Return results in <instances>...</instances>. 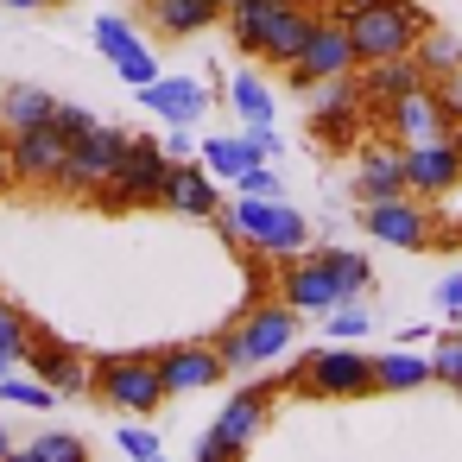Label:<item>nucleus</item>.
Returning <instances> with one entry per match:
<instances>
[{
    "mask_svg": "<svg viewBox=\"0 0 462 462\" xmlns=\"http://www.w3.org/2000/svg\"><path fill=\"white\" fill-rule=\"evenodd\" d=\"M342 26H348V39H355V58H361V64L405 58V51L430 32V20H424L418 0H367V7L342 14Z\"/></svg>",
    "mask_w": 462,
    "mask_h": 462,
    "instance_id": "obj_1",
    "label": "nucleus"
},
{
    "mask_svg": "<svg viewBox=\"0 0 462 462\" xmlns=\"http://www.w3.org/2000/svg\"><path fill=\"white\" fill-rule=\"evenodd\" d=\"M235 228H241L247 247H260V254H273V260H298L304 241H310V222H304L285 197H241V203H235Z\"/></svg>",
    "mask_w": 462,
    "mask_h": 462,
    "instance_id": "obj_2",
    "label": "nucleus"
},
{
    "mask_svg": "<svg viewBox=\"0 0 462 462\" xmlns=\"http://www.w3.org/2000/svg\"><path fill=\"white\" fill-rule=\"evenodd\" d=\"M96 393L121 411H159V399H165L159 355H102L96 361Z\"/></svg>",
    "mask_w": 462,
    "mask_h": 462,
    "instance_id": "obj_3",
    "label": "nucleus"
},
{
    "mask_svg": "<svg viewBox=\"0 0 462 462\" xmlns=\"http://www.w3.org/2000/svg\"><path fill=\"white\" fill-rule=\"evenodd\" d=\"M266 405H273L266 386H241V393L222 405V418L197 437V462H241L247 443H254V430H260V418H266Z\"/></svg>",
    "mask_w": 462,
    "mask_h": 462,
    "instance_id": "obj_4",
    "label": "nucleus"
},
{
    "mask_svg": "<svg viewBox=\"0 0 462 462\" xmlns=\"http://www.w3.org/2000/svg\"><path fill=\"white\" fill-rule=\"evenodd\" d=\"M355 64H361V58H355L348 26H342L336 14H317V20H310V39H304V51H298V64H291V83H298V89H310V83L348 77Z\"/></svg>",
    "mask_w": 462,
    "mask_h": 462,
    "instance_id": "obj_5",
    "label": "nucleus"
},
{
    "mask_svg": "<svg viewBox=\"0 0 462 462\" xmlns=\"http://www.w3.org/2000/svg\"><path fill=\"white\" fill-rule=\"evenodd\" d=\"M127 146H134V134H121V127H96V134L70 140V159H64L58 184L64 190H102V184H115Z\"/></svg>",
    "mask_w": 462,
    "mask_h": 462,
    "instance_id": "obj_6",
    "label": "nucleus"
},
{
    "mask_svg": "<svg viewBox=\"0 0 462 462\" xmlns=\"http://www.w3.org/2000/svg\"><path fill=\"white\" fill-rule=\"evenodd\" d=\"M165 178H171V152L159 140H134L127 159H121V171H115V184H102L96 197L102 203H159Z\"/></svg>",
    "mask_w": 462,
    "mask_h": 462,
    "instance_id": "obj_7",
    "label": "nucleus"
},
{
    "mask_svg": "<svg viewBox=\"0 0 462 462\" xmlns=\"http://www.w3.org/2000/svg\"><path fill=\"white\" fill-rule=\"evenodd\" d=\"M304 386L310 393H323V399H361V393H374V361L361 355V348H317L310 361H304Z\"/></svg>",
    "mask_w": 462,
    "mask_h": 462,
    "instance_id": "obj_8",
    "label": "nucleus"
},
{
    "mask_svg": "<svg viewBox=\"0 0 462 462\" xmlns=\"http://www.w3.org/2000/svg\"><path fill=\"white\" fill-rule=\"evenodd\" d=\"M310 96V127H317V140L323 146H348L355 140V127H361V89L348 83V77H329V83H310L304 89Z\"/></svg>",
    "mask_w": 462,
    "mask_h": 462,
    "instance_id": "obj_9",
    "label": "nucleus"
},
{
    "mask_svg": "<svg viewBox=\"0 0 462 462\" xmlns=\"http://www.w3.org/2000/svg\"><path fill=\"white\" fill-rule=\"evenodd\" d=\"M374 115H380V127H386L399 146H424V140H443V134H449V121H443L430 83L411 89V96H399V102H386V108H374Z\"/></svg>",
    "mask_w": 462,
    "mask_h": 462,
    "instance_id": "obj_10",
    "label": "nucleus"
},
{
    "mask_svg": "<svg viewBox=\"0 0 462 462\" xmlns=\"http://www.w3.org/2000/svg\"><path fill=\"white\" fill-rule=\"evenodd\" d=\"M64 159H70V140L45 121V127H26V134H14V152H7V171L20 178V184H58V171H64Z\"/></svg>",
    "mask_w": 462,
    "mask_h": 462,
    "instance_id": "obj_11",
    "label": "nucleus"
},
{
    "mask_svg": "<svg viewBox=\"0 0 462 462\" xmlns=\"http://www.w3.org/2000/svg\"><path fill=\"white\" fill-rule=\"evenodd\" d=\"M405 184H411V197H449V190L462 184V152H456V140L443 134V140L405 146Z\"/></svg>",
    "mask_w": 462,
    "mask_h": 462,
    "instance_id": "obj_12",
    "label": "nucleus"
},
{
    "mask_svg": "<svg viewBox=\"0 0 462 462\" xmlns=\"http://www.w3.org/2000/svg\"><path fill=\"white\" fill-rule=\"evenodd\" d=\"M26 367H32L51 393H89V386H96V361H83V355H77L70 342H58V336H32Z\"/></svg>",
    "mask_w": 462,
    "mask_h": 462,
    "instance_id": "obj_13",
    "label": "nucleus"
},
{
    "mask_svg": "<svg viewBox=\"0 0 462 462\" xmlns=\"http://www.w3.org/2000/svg\"><path fill=\"white\" fill-rule=\"evenodd\" d=\"M361 228L374 241H386V247H424L430 241V222L411 203V190L405 197H386V203H361Z\"/></svg>",
    "mask_w": 462,
    "mask_h": 462,
    "instance_id": "obj_14",
    "label": "nucleus"
},
{
    "mask_svg": "<svg viewBox=\"0 0 462 462\" xmlns=\"http://www.w3.org/2000/svg\"><path fill=\"white\" fill-rule=\"evenodd\" d=\"M159 374H165V399H178V393H203V386H216L228 367H222V355H216L209 342H178V348L159 355Z\"/></svg>",
    "mask_w": 462,
    "mask_h": 462,
    "instance_id": "obj_15",
    "label": "nucleus"
},
{
    "mask_svg": "<svg viewBox=\"0 0 462 462\" xmlns=\"http://www.w3.org/2000/svg\"><path fill=\"white\" fill-rule=\"evenodd\" d=\"M159 203H165L171 216H197V222H216V216H222L216 178H209L203 165H184V159H171V178H165Z\"/></svg>",
    "mask_w": 462,
    "mask_h": 462,
    "instance_id": "obj_16",
    "label": "nucleus"
},
{
    "mask_svg": "<svg viewBox=\"0 0 462 462\" xmlns=\"http://www.w3.org/2000/svg\"><path fill=\"white\" fill-rule=\"evenodd\" d=\"M235 336H241L247 361L260 367V361H273V355L291 348V336H298V310H291L285 298H279V304H260V310H247V323H241Z\"/></svg>",
    "mask_w": 462,
    "mask_h": 462,
    "instance_id": "obj_17",
    "label": "nucleus"
},
{
    "mask_svg": "<svg viewBox=\"0 0 462 462\" xmlns=\"http://www.w3.org/2000/svg\"><path fill=\"white\" fill-rule=\"evenodd\" d=\"M279 285H285V304L304 317V310H336L342 304V285H336V273L323 266V254L317 260H291V266H279Z\"/></svg>",
    "mask_w": 462,
    "mask_h": 462,
    "instance_id": "obj_18",
    "label": "nucleus"
},
{
    "mask_svg": "<svg viewBox=\"0 0 462 462\" xmlns=\"http://www.w3.org/2000/svg\"><path fill=\"white\" fill-rule=\"evenodd\" d=\"M430 77H424V64L405 51V58H380V64H361V102L367 108H386V102H399V96H411V89H424Z\"/></svg>",
    "mask_w": 462,
    "mask_h": 462,
    "instance_id": "obj_19",
    "label": "nucleus"
},
{
    "mask_svg": "<svg viewBox=\"0 0 462 462\" xmlns=\"http://www.w3.org/2000/svg\"><path fill=\"white\" fill-rule=\"evenodd\" d=\"M140 102H146L165 127H190L197 115H209V89L190 83V77H159V83L140 89Z\"/></svg>",
    "mask_w": 462,
    "mask_h": 462,
    "instance_id": "obj_20",
    "label": "nucleus"
},
{
    "mask_svg": "<svg viewBox=\"0 0 462 462\" xmlns=\"http://www.w3.org/2000/svg\"><path fill=\"white\" fill-rule=\"evenodd\" d=\"M405 190H411V184H405V152L367 146L361 165H355V197H361V203H386V197H405Z\"/></svg>",
    "mask_w": 462,
    "mask_h": 462,
    "instance_id": "obj_21",
    "label": "nucleus"
},
{
    "mask_svg": "<svg viewBox=\"0 0 462 462\" xmlns=\"http://www.w3.org/2000/svg\"><path fill=\"white\" fill-rule=\"evenodd\" d=\"M424 380H437V374H430V355H418L411 342L374 355V386H380V393H418Z\"/></svg>",
    "mask_w": 462,
    "mask_h": 462,
    "instance_id": "obj_22",
    "label": "nucleus"
},
{
    "mask_svg": "<svg viewBox=\"0 0 462 462\" xmlns=\"http://www.w3.org/2000/svg\"><path fill=\"white\" fill-rule=\"evenodd\" d=\"M310 20H317V7H291L266 26V39H260V58L266 64H298V51H304V39H310Z\"/></svg>",
    "mask_w": 462,
    "mask_h": 462,
    "instance_id": "obj_23",
    "label": "nucleus"
},
{
    "mask_svg": "<svg viewBox=\"0 0 462 462\" xmlns=\"http://www.w3.org/2000/svg\"><path fill=\"white\" fill-rule=\"evenodd\" d=\"M285 7H291V0H235V7H228L222 20H228L235 45H241L247 58H260V39H266V26H273Z\"/></svg>",
    "mask_w": 462,
    "mask_h": 462,
    "instance_id": "obj_24",
    "label": "nucleus"
},
{
    "mask_svg": "<svg viewBox=\"0 0 462 462\" xmlns=\"http://www.w3.org/2000/svg\"><path fill=\"white\" fill-rule=\"evenodd\" d=\"M152 20L165 39H197L209 32V20H222V7L216 0H152Z\"/></svg>",
    "mask_w": 462,
    "mask_h": 462,
    "instance_id": "obj_25",
    "label": "nucleus"
},
{
    "mask_svg": "<svg viewBox=\"0 0 462 462\" xmlns=\"http://www.w3.org/2000/svg\"><path fill=\"white\" fill-rule=\"evenodd\" d=\"M58 115V96H45V89H32V83H14L7 96H0V121H7L14 134H26V127H45Z\"/></svg>",
    "mask_w": 462,
    "mask_h": 462,
    "instance_id": "obj_26",
    "label": "nucleus"
},
{
    "mask_svg": "<svg viewBox=\"0 0 462 462\" xmlns=\"http://www.w3.org/2000/svg\"><path fill=\"white\" fill-rule=\"evenodd\" d=\"M197 159H203V171H209V178H241L247 165H260V152L247 146V134H241V140H203V146H197Z\"/></svg>",
    "mask_w": 462,
    "mask_h": 462,
    "instance_id": "obj_27",
    "label": "nucleus"
},
{
    "mask_svg": "<svg viewBox=\"0 0 462 462\" xmlns=\"http://www.w3.org/2000/svg\"><path fill=\"white\" fill-rule=\"evenodd\" d=\"M228 96H235V115H241L247 127H266V121H273V89L260 83V70H241V77L228 83Z\"/></svg>",
    "mask_w": 462,
    "mask_h": 462,
    "instance_id": "obj_28",
    "label": "nucleus"
},
{
    "mask_svg": "<svg viewBox=\"0 0 462 462\" xmlns=\"http://www.w3.org/2000/svg\"><path fill=\"white\" fill-rule=\"evenodd\" d=\"M411 58L424 64V77H456V70H462V39H449V32H424V39L411 45Z\"/></svg>",
    "mask_w": 462,
    "mask_h": 462,
    "instance_id": "obj_29",
    "label": "nucleus"
},
{
    "mask_svg": "<svg viewBox=\"0 0 462 462\" xmlns=\"http://www.w3.org/2000/svg\"><path fill=\"white\" fill-rule=\"evenodd\" d=\"M96 45L108 51V64L121 58V51H134L140 45V32H134V20L127 14H96Z\"/></svg>",
    "mask_w": 462,
    "mask_h": 462,
    "instance_id": "obj_30",
    "label": "nucleus"
},
{
    "mask_svg": "<svg viewBox=\"0 0 462 462\" xmlns=\"http://www.w3.org/2000/svg\"><path fill=\"white\" fill-rule=\"evenodd\" d=\"M323 266L336 273L342 298H361V291H367V260H361V254H348V247H329V254H323Z\"/></svg>",
    "mask_w": 462,
    "mask_h": 462,
    "instance_id": "obj_31",
    "label": "nucleus"
},
{
    "mask_svg": "<svg viewBox=\"0 0 462 462\" xmlns=\"http://www.w3.org/2000/svg\"><path fill=\"white\" fill-rule=\"evenodd\" d=\"M374 329V317H367V298H342L336 310H329V336L336 342H361Z\"/></svg>",
    "mask_w": 462,
    "mask_h": 462,
    "instance_id": "obj_32",
    "label": "nucleus"
},
{
    "mask_svg": "<svg viewBox=\"0 0 462 462\" xmlns=\"http://www.w3.org/2000/svg\"><path fill=\"white\" fill-rule=\"evenodd\" d=\"M32 449H39V462H89V443L77 430H39Z\"/></svg>",
    "mask_w": 462,
    "mask_h": 462,
    "instance_id": "obj_33",
    "label": "nucleus"
},
{
    "mask_svg": "<svg viewBox=\"0 0 462 462\" xmlns=\"http://www.w3.org/2000/svg\"><path fill=\"white\" fill-rule=\"evenodd\" d=\"M115 77H121L127 89H146V83H159V58H152L146 45H134V51L115 58Z\"/></svg>",
    "mask_w": 462,
    "mask_h": 462,
    "instance_id": "obj_34",
    "label": "nucleus"
},
{
    "mask_svg": "<svg viewBox=\"0 0 462 462\" xmlns=\"http://www.w3.org/2000/svg\"><path fill=\"white\" fill-rule=\"evenodd\" d=\"M430 374H437L443 386L462 393V336H437V348H430Z\"/></svg>",
    "mask_w": 462,
    "mask_h": 462,
    "instance_id": "obj_35",
    "label": "nucleus"
},
{
    "mask_svg": "<svg viewBox=\"0 0 462 462\" xmlns=\"http://www.w3.org/2000/svg\"><path fill=\"white\" fill-rule=\"evenodd\" d=\"M0 348H7L14 361H26V348H32V323L14 304H0Z\"/></svg>",
    "mask_w": 462,
    "mask_h": 462,
    "instance_id": "obj_36",
    "label": "nucleus"
},
{
    "mask_svg": "<svg viewBox=\"0 0 462 462\" xmlns=\"http://www.w3.org/2000/svg\"><path fill=\"white\" fill-rule=\"evenodd\" d=\"M0 399H7V405H51L58 393H51L45 380H20V374H0Z\"/></svg>",
    "mask_w": 462,
    "mask_h": 462,
    "instance_id": "obj_37",
    "label": "nucleus"
},
{
    "mask_svg": "<svg viewBox=\"0 0 462 462\" xmlns=\"http://www.w3.org/2000/svg\"><path fill=\"white\" fill-rule=\"evenodd\" d=\"M51 127H58L64 140H83V134H96L102 121H96L89 108H77V102H58V115H51Z\"/></svg>",
    "mask_w": 462,
    "mask_h": 462,
    "instance_id": "obj_38",
    "label": "nucleus"
},
{
    "mask_svg": "<svg viewBox=\"0 0 462 462\" xmlns=\"http://www.w3.org/2000/svg\"><path fill=\"white\" fill-rule=\"evenodd\" d=\"M235 184H241V197H279V171H273L266 159H260V165H247Z\"/></svg>",
    "mask_w": 462,
    "mask_h": 462,
    "instance_id": "obj_39",
    "label": "nucleus"
},
{
    "mask_svg": "<svg viewBox=\"0 0 462 462\" xmlns=\"http://www.w3.org/2000/svg\"><path fill=\"white\" fill-rule=\"evenodd\" d=\"M115 443H121V449H127L134 462H152V456H165V449H159V437H152L146 424H127V430H121Z\"/></svg>",
    "mask_w": 462,
    "mask_h": 462,
    "instance_id": "obj_40",
    "label": "nucleus"
},
{
    "mask_svg": "<svg viewBox=\"0 0 462 462\" xmlns=\"http://www.w3.org/2000/svg\"><path fill=\"white\" fill-rule=\"evenodd\" d=\"M430 89H437V108H443V121H449V127H462V89H456L449 77H430Z\"/></svg>",
    "mask_w": 462,
    "mask_h": 462,
    "instance_id": "obj_41",
    "label": "nucleus"
},
{
    "mask_svg": "<svg viewBox=\"0 0 462 462\" xmlns=\"http://www.w3.org/2000/svg\"><path fill=\"white\" fill-rule=\"evenodd\" d=\"M247 146L273 165V159H279V134H273V121H266V127H247Z\"/></svg>",
    "mask_w": 462,
    "mask_h": 462,
    "instance_id": "obj_42",
    "label": "nucleus"
},
{
    "mask_svg": "<svg viewBox=\"0 0 462 462\" xmlns=\"http://www.w3.org/2000/svg\"><path fill=\"white\" fill-rule=\"evenodd\" d=\"M437 304H443L449 317H462V273H449V279L437 285Z\"/></svg>",
    "mask_w": 462,
    "mask_h": 462,
    "instance_id": "obj_43",
    "label": "nucleus"
},
{
    "mask_svg": "<svg viewBox=\"0 0 462 462\" xmlns=\"http://www.w3.org/2000/svg\"><path fill=\"white\" fill-rule=\"evenodd\" d=\"M159 146H165L171 159H190V152H197V146H190V127H171V134H165Z\"/></svg>",
    "mask_w": 462,
    "mask_h": 462,
    "instance_id": "obj_44",
    "label": "nucleus"
},
{
    "mask_svg": "<svg viewBox=\"0 0 462 462\" xmlns=\"http://www.w3.org/2000/svg\"><path fill=\"white\" fill-rule=\"evenodd\" d=\"M0 7H14V14H39L45 0H0Z\"/></svg>",
    "mask_w": 462,
    "mask_h": 462,
    "instance_id": "obj_45",
    "label": "nucleus"
},
{
    "mask_svg": "<svg viewBox=\"0 0 462 462\" xmlns=\"http://www.w3.org/2000/svg\"><path fill=\"white\" fill-rule=\"evenodd\" d=\"M7 462H39V449L26 443V449H7Z\"/></svg>",
    "mask_w": 462,
    "mask_h": 462,
    "instance_id": "obj_46",
    "label": "nucleus"
},
{
    "mask_svg": "<svg viewBox=\"0 0 462 462\" xmlns=\"http://www.w3.org/2000/svg\"><path fill=\"white\" fill-rule=\"evenodd\" d=\"M329 7H336V20H342V14H355V7H367V0H329Z\"/></svg>",
    "mask_w": 462,
    "mask_h": 462,
    "instance_id": "obj_47",
    "label": "nucleus"
},
{
    "mask_svg": "<svg viewBox=\"0 0 462 462\" xmlns=\"http://www.w3.org/2000/svg\"><path fill=\"white\" fill-rule=\"evenodd\" d=\"M7 449H14V437H7V424H0V462H7Z\"/></svg>",
    "mask_w": 462,
    "mask_h": 462,
    "instance_id": "obj_48",
    "label": "nucleus"
},
{
    "mask_svg": "<svg viewBox=\"0 0 462 462\" xmlns=\"http://www.w3.org/2000/svg\"><path fill=\"white\" fill-rule=\"evenodd\" d=\"M7 367H14V355H7V348H0V374H7Z\"/></svg>",
    "mask_w": 462,
    "mask_h": 462,
    "instance_id": "obj_49",
    "label": "nucleus"
},
{
    "mask_svg": "<svg viewBox=\"0 0 462 462\" xmlns=\"http://www.w3.org/2000/svg\"><path fill=\"white\" fill-rule=\"evenodd\" d=\"M449 140H456V152H462V127H449Z\"/></svg>",
    "mask_w": 462,
    "mask_h": 462,
    "instance_id": "obj_50",
    "label": "nucleus"
},
{
    "mask_svg": "<svg viewBox=\"0 0 462 462\" xmlns=\"http://www.w3.org/2000/svg\"><path fill=\"white\" fill-rule=\"evenodd\" d=\"M216 7H222V14H228V7H235V0H216Z\"/></svg>",
    "mask_w": 462,
    "mask_h": 462,
    "instance_id": "obj_51",
    "label": "nucleus"
},
{
    "mask_svg": "<svg viewBox=\"0 0 462 462\" xmlns=\"http://www.w3.org/2000/svg\"><path fill=\"white\" fill-rule=\"evenodd\" d=\"M152 462H165V456H152Z\"/></svg>",
    "mask_w": 462,
    "mask_h": 462,
    "instance_id": "obj_52",
    "label": "nucleus"
}]
</instances>
